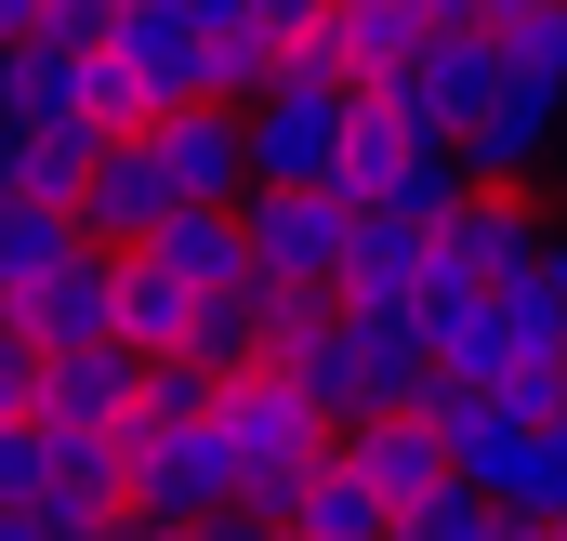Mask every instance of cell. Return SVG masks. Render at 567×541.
Listing matches in <instances>:
<instances>
[{
    "mask_svg": "<svg viewBox=\"0 0 567 541\" xmlns=\"http://www.w3.org/2000/svg\"><path fill=\"white\" fill-rule=\"evenodd\" d=\"M330 198H343L357 225H435V212L462 198V159H449V133H423L396 93H357V133L330 159Z\"/></svg>",
    "mask_w": 567,
    "mask_h": 541,
    "instance_id": "1",
    "label": "cell"
},
{
    "mask_svg": "<svg viewBox=\"0 0 567 541\" xmlns=\"http://www.w3.org/2000/svg\"><path fill=\"white\" fill-rule=\"evenodd\" d=\"M567 145V80H528V67H502L488 80V106L449 133L462 159V185H542V159Z\"/></svg>",
    "mask_w": 567,
    "mask_h": 541,
    "instance_id": "4",
    "label": "cell"
},
{
    "mask_svg": "<svg viewBox=\"0 0 567 541\" xmlns=\"http://www.w3.org/2000/svg\"><path fill=\"white\" fill-rule=\"evenodd\" d=\"M66 225H80V252H145V238L172 225V185H158L145 133H106V145H93V172H80Z\"/></svg>",
    "mask_w": 567,
    "mask_h": 541,
    "instance_id": "8",
    "label": "cell"
},
{
    "mask_svg": "<svg viewBox=\"0 0 567 541\" xmlns=\"http://www.w3.org/2000/svg\"><path fill=\"white\" fill-rule=\"evenodd\" d=\"M145 159H158V185H172V212H238L251 198V159H238V106H158L145 120Z\"/></svg>",
    "mask_w": 567,
    "mask_h": 541,
    "instance_id": "7",
    "label": "cell"
},
{
    "mask_svg": "<svg viewBox=\"0 0 567 541\" xmlns=\"http://www.w3.org/2000/svg\"><path fill=\"white\" fill-rule=\"evenodd\" d=\"M488 80H502V40H488V27H423V40L396 53V80H383V93H396L423 133H462V120L488 106Z\"/></svg>",
    "mask_w": 567,
    "mask_h": 541,
    "instance_id": "9",
    "label": "cell"
},
{
    "mask_svg": "<svg viewBox=\"0 0 567 541\" xmlns=\"http://www.w3.org/2000/svg\"><path fill=\"white\" fill-rule=\"evenodd\" d=\"M198 422H212V462H225V502H238V516H278V489L330 449V422L290 397L265 357H251V370H212V409H198Z\"/></svg>",
    "mask_w": 567,
    "mask_h": 541,
    "instance_id": "2",
    "label": "cell"
},
{
    "mask_svg": "<svg viewBox=\"0 0 567 541\" xmlns=\"http://www.w3.org/2000/svg\"><path fill=\"white\" fill-rule=\"evenodd\" d=\"M80 252V225H66V198H0V304L27 290V277H53Z\"/></svg>",
    "mask_w": 567,
    "mask_h": 541,
    "instance_id": "18",
    "label": "cell"
},
{
    "mask_svg": "<svg viewBox=\"0 0 567 541\" xmlns=\"http://www.w3.org/2000/svg\"><path fill=\"white\" fill-rule=\"evenodd\" d=\"M40 489V422H0V502Z\"/></svg>",
    "mask_w": 567,
    "mask_h": 541,
    "instance_id": "25",
    "label": "cell"
},
{
    "mask_svg": "<svg viewBox=\"0 0 567 541\" xmlns=\"http://www.w3.org/2000/svg\"><path fill=\"white\" fill-rule=\"evenodd\" d=\"M238 238H251V277H265V290H330L357 212H343L330 185H251V198H238Z\"/></svg>",
    "mask_w": 567,
    "mask_h": 541,
    "instance_id": "6",
    "label": "cell"
},
{
    "mask_svg": "<svg viewBox=\"0 0 567 541\" xmlns=\"http://www.w3.org/2000/svg\"><path fill=\"white\" fill-rule=\"evenodd\" d=\"M145 265L172 277V290H251V238H238V212H172L145 238Z\"/></svg>",
    "mask_w": 567,
    "mask_h": 541,
    "instance_id": "16",
    "label": "cell"
},
{
    "mask_svg": "<svg viewBox=\"0 0 567 541\" xmlns=\"http://www.w3.org/2000/svg\"><path fill=\"white\" fill-rule=\"evenodd\" d=\"M93 120H27L13 133V198H80V172H93Z\"/></svg>",
    "mask_w": 567,
    "mask_h": 541,
    "instance_id": "19",
    "label": "cell"
},
{
    "mask_svg": "<svg viewBox=\"0 0 567 541\" xmlns=\"http://www.w3.org/2000/svg\"><path fill=\"white\" fill-rule=\"evenodd\" d=\"M330 449H343V462L383 489V516H396V502H423L435 476H449V462H435V422H423V409H370V422H343Z\"/></svg>",
    "mask_w": 567,
    "mask_h": 541,
    "instance_id": "15",
    "label": "cell"
},
{
    "mask_svg": "<svg viewBox=\"0 0 567 541\" xmlns=\"http://www.w3.org/2000/svg\"><path fill=\"white\" fill-rule=\"evenodd\" d=\"M488 516H502V502H475L462 476H435L423 502H396V529H383V541H488Z\"/></svg>",
    "mask_w": 567,
    "mask_h": 541,
    "instance_id": "21",
    "label": "cell"
},
{
    "mask_svg": "<svg viewBox=\"0 0 567 541\" xmlns=\"http://www.w3.org/2000/svg\"><path fill=\"white\" fill-rule=\"evenodd\" d=\"M542 185H462L449 212L423 225V252L449 290H502V277H542Z\"/></svg>",
    "mask_w": 567,
    "mask_h": 541,
    "instance_id": "3",
    "label": "cell"
},
{
    "mask_svg": "<svg viewBox=\"0 0 567 541\" xmlns=\"http://www.w3.org/2000/svg\"><path fill=\"white\" fill-rule=\"evenodd\" d=\"M0 541H53V529H40V516H27V502H0Z\"/></svg>",
    "mask_w": 567,
    "mask_h": 541,
    "instance_id": "28",
    "label": "cell"
},
{
    "mask_svg": "<svg viewBox=\"0 0 567 541\" xmlns=\"http://www.w3.org/2000/svg\"><path fill=\"white\" fill-rule=\"evenodd\" d=\"M27 409H40V344L0 317V422H27Z\"/></svg>",
    "mask_w": 567,
    "mask_h": 541,
    "instance_id": "24",
    "label": "cell"
},
{
    "mask_svg": "<svg viewBox=\"0 0 567 541\" xmlns=\"http://www.w3.org/2000/svg\"><path fill=\"white\" fill-rule=\"evenodd\" d=\"M265 330H278V290H265V277H251V290H198L172 357H198V370H251V357H265Z\"/></svg>",
    "mask_w": 567,
    "mask_h": 541,
    "instance_id": "17",
    "label": "cell"
},
{
    "mask_svg": "<svg viewBox=\"0 0 567 541\" xmlns=\"http://www.w3.org/2000/svg\"><path fill=\"white\" fill-rule=\"evenodd\" d=\"M383 529H396V516H383V489H370L343 449H317L278 489V541H383Z\"/></svg>",
    "mask_w": 567,
    "mask_h": 541,
    "instance_id": "12",
    "label": "cell"
},
{
    "mask_svg": "<svg viewBox=\"0 0 567 541\" xmlns=\"http://www.w3.org/2000/svg\"><path fill=\"white\" fill-rule=\"evenodd\" d=\"M555 541H567V516H555Z\"/></svg>",
    "mask_w": 567,
    "mask_h": 541,
    "instance_id": "29",
    "label": "cell"
},
{
    "mask_svg": "<svg viewBox=\"0 0 567 541\" xmlns=\"http://www.w3.org/2000/svg\"><path fill=\"white\" fill-rule=\"evenodd\" d=\"M488 40H502V67L567 80V0H502V13H488Z\"/></svg>",
    "mask_w": 567,
    "mask_h": 541,
    "instance_id": "20",
    "label": "cell"
},
{
    "mask_svg": "<svg viewBox=\"0 0 567 541\" xmlns=\"http://www.w3.org/2000/svg\"><path fill=\"white\" fill-rule=\"evenodd\" d=\"M106 27H120V0H40L27 13V40H53V53H93Z\"/></svg>",
    "mask_w": 567,
    "mask_h": 541,
    "instance_id": "22",
    "label": "cell"
},
{
    "mask_svg": "<svg viewBox=\"0 0 567 541\" xmlns=\"http://www.w3.org/2000/svg\"><path fill=\"white\" fill-rule=\"evenodd\" d=\"M317 13H330V0H251V13L225 27V40H251V53L278 67V53H290V40H303V27H317Z\"/></svg>",
    "mask_w": 567,
    "mask_h": 541,
    "instance_id": "23",
    "label": "cell"
},
{
    "mask_svg": "<svg viewBox=\"0 0 567 541\" xmlns=\"http://www.w3.org/2000/svg\"><path fill=\"white\" fill-rule=\"evenodd\" d=\"M133 370L145 357H120V344H80V357H40V436H120L133 422Z\"/></svg>",
    "mask_w": 567,
    "mask_h": 541,
    "instance_id": "11",
    "label": "cell"
},
{
    "mask_svg": "<svg viewBox=\"0 0 567 541\" xmlns=\"http://www.w3.org/2000/svg\"><path fill=\"white\" fill-rule=\"evenodd\" d=\"M542 290H555V304H567V225H555V238H542Z\"/></svg>",
    "mask_w": 567,
    "mask_h": 541,
    "instance_id": "27",
    "label": "cell"
},
{
    "mask_svg": "<svg viewBox=\"0 0 567 541\" xmlns=\"http://www.w3.org/2000/svg\"><path fill=\"white\" fill-rule=\"evenodd\" d=\"M423 290H449L435 252H423V225H357L343 265H330V304L343 317H423Z\"/></svg>",
    "mask_w": 567,
    "mask_h": 541,
    "instance_id": "10",
    "label": "cell"
},
{
    "mask_svg": "<svg viewBox=\"0 0 567 541\" xmlns=\"http://www.w3.org/2000/svg\"><path fill=\"white\" fill-rule=\"evenodd\" d=\"M93 541H185V529H172V516H106Z\"/></svg>",
    "mask_w": 567,
    "mask_h": 541,
    "instance_id": "26",
    "label": "cell"
},
{
    "mask_svg": "<svg viewBox=\"0 0 567 541\" xmlns=\"http://www.w3.org/2000/svg\"><path fill=\"white\" fill-rule=\"evenodd\" d=\"M0 317H13L40 357H80V344H106V252H66L53 277H27Z\"/></svg>",
    "mask_w": 567,
    "mask_h": 541,
    "instance_id": "13",
    "label": "cell"
},
{
    "mask_svg": "<svg viewBox=\"0 0 567 541\" xmlns=\"http://www.w3.org/2000/svg\"><path fill=\"white\" fill-rule=\"evenodd\" d=\"M423 27H435L423 0H330V13H317V53H330L357 93H383V80H396V53H410Z\"/></svg>",
    "mask_w": 567,
    "mask_h": 541,
    "instance_id": "14",
    "label": "cell"
},
{
    "mask_svg": "<svg viewBox=\"0 0 567 541\" xmlns=\"http://www.w3.org/2000/svg\"><path fill=\"white\" fill-rule=\"evenodd\" d=\"M106 462H120V516H172V529H185V516H212V502H225V462H212V422H198V409H185V422H120V436H106Z\"/></svg>",
    "mask_w": 567,
    "mask_h": 541,
    "instance_id": "5",
    "label": "cell"
}]
</instances>
